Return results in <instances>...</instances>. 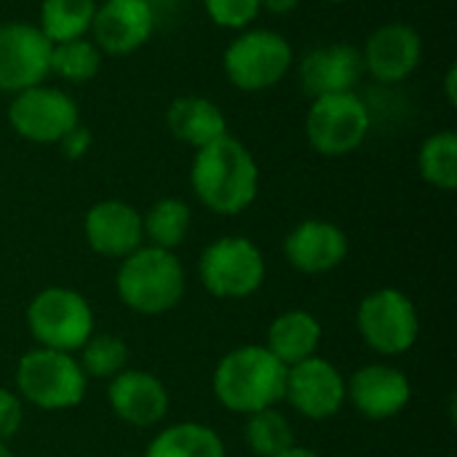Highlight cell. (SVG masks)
<instances>
[{
  "mask_svg": "<svg viewBox=\"0 0 457 457\" xmlns=\"http://www.w3.org/2000/svg\"><path fill=\"white\" fill-rule=\"evenodd\" d=\"M244 439L252 455L257 457H278L295 447L292 423L276 407L246 415Z\"/></svg>",
  "mask_w": 457,
  "mask_h": 457,
  "instance_id": "25",
  "label": "cell"
},
{
  "mask_svg": "<svg viewBox=\"0 0 457 457\" xmlns=\"http://www.w3.org/2000/svg\"><path fill=\"white\" fill-rule=\"evenodd\" d=\"M412 399L410 378L391 364H364L345 380V402L367 420H391Z\"/></svg>",
  "mask_w": 457,
  "mask_h": 457,
  "instance_id": "13",
  "label": "cell"
},
{
  "mask_svg": "<svg viewBox=\"0 0 457 457\" xmlns=\"http://www.w3.org/2000/svg\"><path fill=\"white\" fill-rule=\"evenodd\" d=\"M361 340L380 356H402L420 337V316L410 295L394 287L370 292L356 311Z\"/></svg>",
  "mask_w": 457,
  "mask_h": 457,
  "instance_id": "9",
  "label": "cell"
},
{
  "mask_svg": "<svg viewBox=\"0 0 457 457\" xmlns=\"http://www.w3.org/2000/svg\"><path fill=\"white\" fill-rule=\"evenodd\" d=\"M107 402L118 420L137 428H150L161 423L169 412L166 386L145 370L126 367L123 372H118L107 386Z\"/></svg>",
  "mask_w": 457,
  "mask_h": 457,
  "instance_id": "19",
  "label": "cell"
},
{
  "mask_svg": "<svg viewBox=\"0 0 457 457\" xmlns=\"http://www.w3.org/2000/svg\"><path fill=\"white\" fill-rule=\"evenodd\" d=\"M155 29V13L147 0H104L94 13V46L110 56H129L142 48Z\"/></svg>",
  "mask_w": 457,
  "mask_h": 457,
  "instance_id": "14",
  "label": "cell"
},
{
  "mask_svg": "<svg viewBox=\"0 0 457 457\" xmlns=\"http://www.w3.org/2000/svg\"><path fill=\"white\" fill-rule=\"evenodd\" d=\"M8 123L27 142L56 145L80 123V110L67 91L40 83L13 94L8 104Z\"/></svg>",
  "mask_w": 457,
  "mask_h": 457,
  "instance_id": "10",
  "label": "cell"
},
{
  "mask_svg": "<svg viewBox=\"0 0 457 457\" xmlns=\"http://www.w3.org/2000/svg\"><path fill=\"white\" fill-rule=\"evenodd\" d=\"M372 129V115L356 91L313 99L305 115V137L319 155L343 158L359 150Z\"/></svg>",
  "mask_w": 457,
  "mask_h": 457,
  "instance_id": "8",
  "label": "cell"
},
{
  "mask_svg": "<svg viewBox=\"0 0 457 457\" xmlns=\"http://www.w3.org/2000/svg\"><path fill=\"white\" fill-rule=\"evenodd\" d=\"M190 187L209 212L233 217L254 204L260 193V166L241 139L225 134L195 150Z\"/></svg>",
  "mask_w": 457,
  "mask_h": 457,
  "instance_id": "1",
  "label": "cell"
},
{
  "mask_svg": "<svg viewBox=\"0 0 457 457\" xmlns=\"http://www.w3.org/2000/svg\"><path fill=\"white\" fill-rule=\"evenodd\" d=\"M0 457H13V453L8 450V445H3V442H0Z\"/></svg>",
  "mask_w": 457,
  "mask_h": 457,
  "instance_id": "35",
  "label": "cell"
},
{
  "mask_svg": "<svg viewBox=\"0 0 457 457\" xmlns=\"http://www.w3.org/2000/svg\"><path fill=\"white\" fill-rule=\"evenodd\" d=\"M420 59H423V37L415 27L402 21L378 27L361 48L364 72L380 83L407 80L420 67Z\"/></svg>",
  "mask_w": 457,
  "mask_h": 457,
  "instance_id": "15",
  "label": "cell"
},
{
  "mask_svg": "<svg viewBox=\"0 0 457 457\" xmlns=\"http://www.w3.org/2000/svg\"><path fill=\"white\" fill-rule=\"evenodd\" d=\"M91 142H94L91 131H88L86 126L78 123V126H75L72 131H67L56 145H59V150H62V155H64L67 161H80V158L88 153Z\"/></svg>",
  "mask_w": 457,
  "mask_h": 457,
  "instance_id": "31",
  "label": "cell"
},
{
  "mask_svg": "<svg viewBox=\"0 0 457 457\" xmlns=\"http://www.w3.org/2000/svg\"><path fill=\"white\" fill-rule=\"evenodd\" d=\"M295 64L289 40L276 29H241L222 54L228 80L246 94L278 86Z\"/></svg>",
  "mask_w": 457,
  "mask_h": 457,
  "instance_id": "5",
  "label": "cell"
},
{
  "mask_svg": "<svg viewBox=\"0 0 457 457\" xmlns=\"http://www.w3.org/2000/svg\"><path fill=\"white\" fill-rule=\"evenodd\" d=\"M145 457H228L222 436L204 423H174L163 428Z\"/></svg>",
  "mask_w": 457,
  "mask_h": 457,
  "instance_id": "22",
  "label": "cell"
},
{
  "mask_svg": "<svg viewBox=\"0 0 457 457\" xmlns=\"http://www.w3.org/2000/svg\"><path fill=\"white\" fill-rule=\"evenodd\" d=\"M420 177L439 187L455 190L457 187V137L455 131H436L420 145L418 155Z\"/></svg>",
  "mask_w": 457,
  "mask_h": 457,
  "instance_id": "26",
  "label": "cell"
},
{
  "mask_svg": "<svg viewBox=\"0 0 457 457\" xmlns=\"http://www.w3.org/2000/svg\"><path fill=\"white\" fill-rule=\"evenodd\" d=\"M287 370L265 345H241L220 359L212 391L225 410L252 415L284 402Z\"/></svg>",
  "mask_w": 457,
  "mask_h": 457,
  "instance_id": "2",
  "label": "cell"
},
{
  "mask_svg": "<svg viewBox=\"0 0 457 457\" xmlns=\"http://www.w3.org/2000/svg\"><path fill=\"white\" fill-rule=\"evenodd\" d=\"M88 378L78 359L64 351L35 348L27 351L16 364V391L21 402L37 410H70L86 396Z\"/></svg>",
  "mask_w": 457,
  "mask_h": 457,
  "instance_id": "4",
  "label": "cell"
},
{
  "mask_svg": "<svg viewBox=\"0 0 457 457\" xmlns=\"http://www.w3.org/2000/svg\"><path fill=\"white\" fill-rule=\"evenodd\" d=\"M115 289L129 311L161 316L179 305L185 295V268L174 252L147 244L120 260Z\"/></svg>",
  "mask_w": 457,
  "mask_h": 457,
  "instance_id": "3",
  "label": "cell"
},
{
  "mask_svg": "<svg viewBox=\"0 0 457 457\" xmlns=\"http://www.w3.org/2000/svg\"><path fill=\"white\" fill-rule=\"evenodd\" d=\"M284 402L308 420H329L345 404V378L332 361L311 356L287 370Z\"/></svg>",
  "mask_w": 457,
  "mask_h": 457,
  "instance_id": "12",
  "label": "cell"
},
{
  "mask_svg": "<svg viewBox=\"0 0 457 457\" xmlns=\"http://www.w3.org/2000/svg\"><path fill=\"white\" fill-rule=\"evenodd\" d=\"M361 78H364L361 48L351 43H329V46L311 48L297 62L300 88L311 99L353 91Z\"/></svg>",
  "mask_w": 457,
  "mask_h": 457,
  "instance_id": "16",
  "label": "cell"
},
{
  "mask_svg": "<svg viewBox=\"0 0 457 457\" xmlns=\"http://www.w3.org/2000/svg\"><path fill=\"white\" fill-rule=\"evenodd\" d=\"M24 423V404L19 394L0 388V442L8 445Z\"/></svg>",
  "mask_w": 457,
  "mask_h": 457,
  "instance_id": "30",
  "label": "cell"
},
{
  "mask_svg": "<svg viewBox=\"0 0 457 457\" xmlns=\"http://www.w3.org/2000/svg\"><path fill=\"white\" fill-rule=\"evenodd\" d=\"M51 75V40L24 21L0 24V91L19 94Z\"/></svg>",
  "mask_w": 457,
  "mask_h": 457,
  "instance_id": "11",
  "label": "cell"
},
{
  "mask_svg": "<svg viewBox=\"0 0 457 457\" xmlns=\"http://www.w3.org/2000/svg\"><path fill=\"white\" fill-rule=\"evenodd\" d=\"M209 19L225 29H246L262 11L260 0H204Z\"/></svg>",
  "mask_w": 457,
  "mask_h": 457,
  "instance_id": "29",
  "label": "cell"
},
{
  "mask_svg": "<svg viewBox=\"0 0 457 457\" xmlns=\"http://www.w3.org/2000/svg\"><path fill=\"white\" fill-rule=\"evenodd\" d=\"M262 11H270V13H289L300 5V0H260Z\"/></svg>",
  "mask_w": 457,
  "mask_h": 457,
  "instance_id": "32",
  "label": "cell"
},
{
  "mask_svg": "<svg viewBox=\"0 0 457 457\" xmlns=\"http://www.w3.org/2000/svg\"><path fill=\"white\" fill-rule=\"evenodd\" d=\"M445 94H447V102L455 107L457 104V67L453 64L445 75Z\"/></svg>",
  "mask_w": 457,
  "mask_h": 457,
  "instance_id": "33",
  "label": "cell"
},
{
  "mask_svg": "<svg viewBox=\"0 0 457 457\" xmlns=\"http://www.w3.org/2000/svg\"><path fill=\"white\" fill-rule=\"evenodd\" d=\"M327 3H348V0H327Z\"/></svg>",
  "mask_w": 457,
  "mask_h": 457,
  "instance_id": "36",
  "label": "cell"
},
{
  "mask_svg": "<svg viewBox=\"0 0 457 457\" xmlns=\"http://www.w3.org/2000/svg\"><path fill=\"white\" fill-rule=\"evenodd\" d=\"M198 276L209 295L220 300H244L260 292L265 281V257L254 241L222 236L201 252Z\"/></svg>",
  "mask_w": 457,
  "mask_h": 457,
  "instance_id": "7",
  "label": "cell"
},
{
  "mask_svg": "<svg viewBox=\"0 0 457 457\" xmlns=\"http://www.w3.org/2000/svg\"><path fill=\"white\" fill-rule=\"evenodd\" d=\"M193 212L179 198H161L142 214V233L150 246L177 252L190 233Z\"/></svg>",
  "mask_w": 457,
  "mask_h": 457,
  "instance_id": "24",
  "label": "cell"
},
{
  "mask_svg": "<svg viewBox=\"0 0 457 457\" xmlns=\"http://www.w3.org/2000/svg\"><path fill=\"white\" fill-rule=\"evenodd\" d=\"M348 236L329 220H303L284 238L287 262L305 276H321L343 265L348 257Z\"/></svg>",
  "mask_w": 457,
  "mask_h": 457,
  "instance_id": "18",
  "label": "cell"
},
{
  "mask_svg": "<svg viewBox=\"0 0 457 457\" xmlns=\"http://www.w3.org/2000/svg\"><path fill=\"white\" fill-rule=\"evenodd\" d=\"M96 0H43L37 29L54 43L86 37L91 32Z\"/></svg>",
  "mask_w": 457,
  "mask_h": 457,
  "instance_id": "23",
  "label": "cell"
},
{
  "mask_svg": "<svg viewBox=\"0 0 457 457\" xmlns=\"http://www.w3.org/2000/svg\"><path fill=\"white\" fill-rule=\"evenodd\" d=\"M83 236L91 252L110 260H123L145 246L142 214L118 198L99 201L83 217Z\"/></svg>",
  "mask_w": 457,
  "mask_h": 457,
  "instance_id": "17",
  "label": "cell"
},
{
  "mask_svg": "<svg viewBox=\"0 0 457 457\" xmlns=\"http://www.w3.org/2000/svg\"><path fill=\"white\" fill-rule=\"evenodd\" d=\"M102 70V51L88 37L51 46V75L67 83H88Z\"/></svg>",
  "mask_w": 457,
  "mask_h": 457,
  "instance_id": "27",
  "label": "cell"
},
{
  "mask_svg": "<svg viewBox=\"0 0 457 457\" xmlns=\"http://www.w3.org/2000/svg\"><path fill=\"white\" fill-rule=\"evenodd\" d=\"M166 126L171 131V137L193 150L220 139L228 134V118L225 112L206 96H177L169 104L166 112Z\"/></svg>",
  "mask_w": 457,
  "mask_h": 457,
  "instance_id": "20",
  "label": "cell"
},
{
  "mask_svg": "<svg viewBox=\"0 0 457 457\" xmlns=\"http://www.w3.org/2000/svg\"><path fill=\"white\" fill-rule=\"evenodd\" d=\"M278 457H321L319 453H313V450H305V447H292V450H287L284 455H278Z\"/></svg>",
  "mask_w": 457,
  "mask_h": 457,
  "instance_id": "34",
  "label": "cell"
},
{
  "mask_svg": "<svg viewBox=\"0 0 457 457\" xmlns=\"http://www.w3.org/2000/svg\"><path fill=\"white\" fill-rule=\"evenodd\" d=\"M319 345H321V324L313 313H308L303 308L278 313L268 327L265 348L284 367H295V364L316 356Z\"/></svg>",
  "mask_w": 457,
  "mask_h": 457,
  "instance_id": "21",
  "label": "cell"
},
{
  "mask_svg": "<svg viewBox=\"0 0 457 457\" xmlns=\"http://www.w3.org/2000/svg\"><path fill=\"white\" fill-rule=\"evenodd\" d=\"M27 327L37 348L80 351L94 335V311L88 300L70 287H46L27 305Z\"/></svg>",
  "mask_w": 457,
  "mask_h": 457,
  "instance_id": "6",
  "label": "cell"
},
{
  "mask_svg": "<svg viewBox=\"0 0 457 457\" xmlns=\"http://www.w3.org/2000/svg\"><path fill=\"white\" fill-rule=\"evenodd\" d=\"M80 370L86 372V378H96V380H112L118 372L126 370L129 364V348L120 337L115 335H91L83 348H80V359H78Z\"/></svg>",
  "mask_w": 457,
  "mask_h": 457,
  "instance_id": "28",
  "label": "cell"
}]
</instances>
